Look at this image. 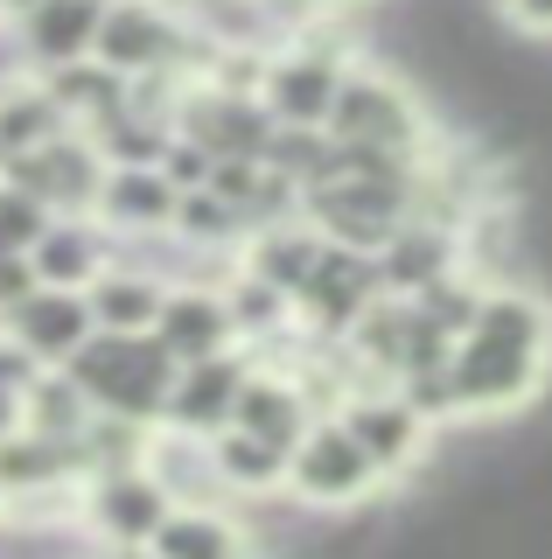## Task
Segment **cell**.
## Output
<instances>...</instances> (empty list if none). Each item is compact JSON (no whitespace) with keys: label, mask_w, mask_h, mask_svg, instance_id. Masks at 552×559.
<instances>
[{"label":"cell","mask_w":552,"mask_h":559,"mask_svg":"<svg viewBox=\"0 0 552 559\" xmlns=\"http://www.w3.org/2000/svg\"><path fill=\"white\" fill-rule=\"evenodd\" d=\"M0 175H14L28 197H43L57 217H71V210H92V203H98L106 154H98V140L84 133V127H63L57 140H43V147L8 154V168H0Z\"/></svg>","instance_id":"obj_10"},{"label":"cell","mask_w":552,"mask_h":559,"mask_svg":"<svg viewBox=\"0 0 552 559\" xmlns=\"http://www.w3.org/2000/svg\"><path fill=\"white\" fill-rule=\"evenodd\" d=\"M154 168H161L176 189H196L203 175H211V154H203L189 133H168V147H161V162H154Z\"/></svg>","instance_id":"obj_31"},{"label":"cell","mask_w":552,"mask_h":559,"mask_svg":"<svg viewBox=\"0 0 552 559\" xmlns=\"http://www.w3.org/2000/svg\"><path fill=\"white\" fill-rule=\"evenodd\" d=\"M252 371V349H217V357H189L176 364L168 378V406H161V427H182V433H217L238 406V384Z\"/></svg>","instance_id":"obj_13"},{"label":"cell","mask_w":552,"mask_h":559,"mask_svg":"<svg viewBox=\"0 0 552 559\" xmlns=\"http://www.w3.org/2000/svg\"><path fill=\"white\" fill-rule=\"evenodd\" d=\"M211 468H217L224 497H266V489L287 483V448H273V441H259L252 427L224 419L211 433Z\"/></svg>","instance_id":"obj_25"},{"label":"cell","mask_w":552,"mask_h":559,"mask_svg":"<svg viewBox=\"0 0 552 559\" xmlns=\"http://www.w3.org/2000/svg\"><path fill=\"white\" fill-rule=\"evenodd\" d=\"M308 8H371V0H308Z\"/></svg>","instance_id":"obj_34"},{"label":"cell","mask_w":552,"mask_h":559,"mask_svg":"<svg viewBox=\"0 0 552 559\" xmlns=\"http://www.w3.org/2000/svg\"><path fill=\"white\" fill-rule=\"evenodd\" d=\"M322 252V231L308 217H280V224H252L245 245H238V273H259L273 280V287L295 301V287L308 280V266H315Z\"/></svg>","instance_id":"obj_21"},{"label":"cell","mask_w":552,"mask_h":559,"mask_svg":"<svg viewBox=\"0 0 552 559\" xmlns=\"http://www.w3.org/2000/svg\"><path fill=\"white\" fill-rule=\"evenodd\" d=\"M0 14H8V0H0Z\"/></svg>","instance_id":"obj_37"},{"label":"cell","mask_w":552,"mask_h":559,"mask_svg":"<svg viewBox=\"0 0 552 559\" xmlns=\"http://www.w3.org/2000/svg\"><path fill=\"white\" fill-rule=\"evenodd\" d=\"M98 14H106V0H28V8L8 14V35H14V49H22V63L36 70V78H49V70L92 57Z\"/></svg>","instance_id":"obj_15"},{"label":"cell","mask_w":552,"mask_h":559,"mask_svg":"<svg viewBox=\"0 0 552 559\" xmlns=\"http://www.w3.org/2000/svg\"><path fill=\"white\" fill-rule=\"evenodd\" d=\"M57 371H71V384L92 399V413H119V419H141V427H161L176 357L154 343V329H92Z\"/></svg>","instance_id":"obj_2"},{"label":"cell","mask_w":552,"mask_h":559,"mask_svg":"<svg viewBox=\"0 0 552 559\" xmlns=\"http://www.w3.org/2000/svg\"><path fill=\"white\" fill-rule=\"evenodd\" d=\"M176 197H182V189L168 182L154 162H106L92 217L106 224L112 238H161L168 217H176Z\"/></svg>","instance_id":"obj_16"},{"label":"cell","mask_w":552,"mask_h":559,"mask_svg":"<svg viewBox=\"0 0 552 559\" xmlns=\"http://www.w3.org/2000/svg\"><path fill=\"white\" fill-rule=\"evenodd\" d=\"M84 419H92V399L71 384V371H36L22 384V427L49 433V441H77Z\"/></svg>","instance_id":"obj_28"},{"label":"cell","mask_w":552,"mask_h":559,"mask_svg":"<svg viewBox=\"0 0 552 559\" xmlns=\"http://www.w3.org/2000/svg\"><path fill=\"white\" fill-rule=\"evenodd\" d=\"M412 189H420V175H329V182L301 189V217L336 245L377 252L412 217Z\"/></svg>","instance_id":"obj_7"},{"label":"cell","mask_w":552,"mask_h":559,"mask_svg":"<svg viewBox=\"0 0 552 559\" xmlns=\"http://www.w3.org/2000/svg\"><path fill=\"white\" fill-rule=\"evenodd\" d=\"M231 419H238V427H252L259 441H273V448H295L301 433H308V419H315V406H308L301 378L287 371L280 357H252L245 384H238Z\"/></svg>","instance_id":"obj_18"},{"label":"cell","mask_w":552,"mask_h":559,"mask_svg":"<svg viewBox=\"0 0 552 559\" xmlns=\"http://www.w3.org/2000/svg\"><path fill=\"white\" fill-rule=\"evenodd\" d=\"M14 8H28V0H8V14H14Z\"/></svg>","instance_id":"obj_35"},{"label":"cell","mask_w":552,"mask_h":559,"mask_svg":"<svg viewBox=\"0 0 552 559\" xmlns=\"http://www.w3.org/2000/svg\"><path fill=\"white\" fill-rule=\"evenodd\" d=\"M161 511H168V489L154 483L147 462L92 468V476H77V497H71L84 546H106V552H141L154 538V524H161Z\"/></svg>","instance_id":"obj_8"},{"label":"cell","mask_w":552,"mask_h":559,"mask_svg":"<svg viewBox=\"0 0 552 559\" xmlns=\"http://www.w3.org/2000/svg\"><path fill=\"white\" fill-rule=\"evenodd\" d=\"M161 294H168V280L141 266V259H106V273L84 280V301H92L98 329H154Z\"/></svg>","instance_id":"obj_22"},{"label":"cell","mask_w":552,"mask_h":559,"mask_svg":"<svg viewBox=\"0 0 552 559\" xmlns=\"http://www.w3.org/2000/svg\"><path fill=\"white\" fill-rule=\"evenodd\" d=\"M0 168H8V147H0Z\"/></svg>","instance_id":"obj_36"},{"label":"cell","mask_w":552,"mask_h":559,"mask_svg":"<svg viewBox=\"0 0 552 559\" xmlns=\"http://www.w3.org/2000/svg\"><path fill=\"white\" fill-rule=\"evenodd\" d=\"M141 462L154 468V483L168 489V503H217V468H211V433H182V427H154Z\"/></svg>","instance_id":"obj_23"},{"label":"cell","mask_w":552,"mask_h":559,"mask_svg":"<svg viewBox=\"0 0 552 559\" xmlns=\"http://www.w3.org/2000/svg\"><path fill=\"white\" fill-rule=\"evenodd\" d=\"M0 329H8V336L28 349L43 371H57V364L71 357V349L92 336L98 322H92V301H84V287H49V280H36L22 301L0 314Z\"/></svg>","instance_id":"obj_14"},{"label":"cell","mask_w":552,"mask_h":559,"mask_svg":"<svg viewBox=\"0 0 552 559\" xmlns=\"http://www.w3.org/2000/svg\"><path fill=\"white\" fill-rule=\"evenodd\" d=\"M112 259V231L92 217V210H71V217H49L43 238L28 245V266H36V280H49V287H84V280H98Z\"/></svg>","instance_id":"obj_20"},{"label":"cell","mask_w":552,"mask_h":559,"mask_svg":"<svg viewBox=\"0 0 552 559\" xmlns=\"http://www.w3.org/2000/svg\"><path fill=\"white\" fill-rule=\"evenodd\" d=\"M71 119H63V105L49 98V84L36 78V70H22V78L0 84V147L8 154H28L43 147V140H57Z\"/></svg>","instance_id":"obj_27"},{"label":"cell","mask_w":552,"mask_h":559,"mask_svg":"<svg viewBox=\"0 0 552 559\" xmlns=\"http://www.w3.org/2000/svg\"><path fill=\"white\" fill-rule=\"evenodd\" d=\"M259 162L273 175H287L295 189H315L322 175H329V127H273L266 147H259Z\"/></svg>","instance_id":"obj_29"},{"label":"cell","mask_w":552,"mask_h":559,"mask_svg":"<svg viewBox=\"0 0 552 559\" xmlns=\"http://www.w3.org/2000/svg\"><path fill=\"white\" fill-rule=\"evenodd\" d=\"M461 427H496L545 399L552 384V301L525 280H490L469 329L447 349Z\"/></svg>","instance_id":"obj_1"},{"label":"cell","mask_w":552,"mask_h":559,"mask_svg":"<svg viewBox=\"0 0 552 559\" xmlns=\"http://www.w3.org/2000/svg\"><path fill=\"white\" fill-rule=\"evenodd\" d=\"M92 57L119 78H196L211 63V43L182 22L176 0H106Z\"/></svg>","instance_id":"obj_4"},{"label":"cell","mask_w":552,"mask_h":559,"mask_svg":"<svg viewBox=\"0 0 552 559\" xmlns=\"http://www.w3.org/2000/svg\"><path fill=\"white\" fill-rule=\"evenodd\" d=\"M469 266L461 252V224H441V217H406L399 231L371 252V273H377V294H420L427 280Z\"/></svg>","instance_id":"obj_17"},{"label":"cell","mask_w":552,"mask_h":559,"mask_svg":"<svg viewBox=\"0 0 552 559\" xmlns=\"http://www.w3.org/2000/svg\"><path fill=\"white\" fill-rule=\"evenodd\" d=\"M371 294H377L371 252L322 238L315 266H308V280L295 287V329H301V336H343V329L357 322V308H364Z\"/></svg>","instance_id":"obj_11"},{"label":"cell","mask_w":552,"mask_h":559,"mask_svg":"<svg viewBox=\"0 0 552 559\" xmlns=\"http://www.w3.org/2000/svg\"><path fill=\"white\" fill-rule=\"evenodd\" d=\"M14 427H22V392L0 384V433H14Z\"/></svg>","instance_id":"obj_33"},{"label":"cell","mask_w":552,"mask_h":559,"mask_svg":"<svg viewBox=\"0 0 552 559\" xmlns=\"http://www.w3.org/2000/svg\"><path fill=\"white\" fill-rule=\"evenodd\" d=\"M245 231H252V224L238 217L217 189H203V182L182 189V197H176V217H168V238H176L182 252H196V259H238Z\"/></svg>","instance_id":"obj_26"},{"label":"cell","mask_w":552,"mask_h":559,"mask_svg":"<svg viewBox=\"0 0 552 559\" xmlns=\"http://www.w3.org/2000/svg\"><path fill=\"white\" fill-rule=\"evenodd\" d=\"M49 98L63 105V119L84 133H98L106 119H119L133 105V78H119V70H106L98 57H77V63H63V70H49Z\"/></svg>","instance_id":"obj_24"},{"label":"cell","mask_w":552,"mask_h":559,"mask_svg":"<svg viewBox=\"0 0 552 559\" xmlns=\"http://www.w3.org/2000/svg\"><path fill=\"white\" fill-rule=\"evenodd\" d=\"M336 419L350 427V441L371 454V468L385 476V489H406L427 462H434V427H427V419L406 406V392L385 384V378L350 384V392L336 399Z\"/></svg>","instance_id":"obj_6"},{"label":"cell","mask_w":552,"mask_h":559,"mask_svg":"<svg viewBox=\"0 0 552 559\" xmlns=\"http://www.w3.org/2000/svg\"><path fill=\"white\" fill-rule=\"evenodd\" d=\"M329 140H357V147H392V154H434L441 147V112H427V98L412 92L392 63H377L371 49L350 57L329 105Z\"/></svg>","instance_id":"obj_3"},{"label":"cell","mask_w":552,"mask_h":559,"mask_svg":"<svg viewBox=\"0 0 552 559\" xmlns=\"http://www.w3.org/2000/svg\"><path fill=\"white\" fill-rule=\"evenodd\" d=\"M154 343H161L176 364L238 349V322H231V301H224L217 280H168L161 314H154Z\"/></svg>","instance_id":"obj_12"},{"label":"cell","mask_w":552,"mask_h":559,"mask_svg":"<svg viewBox=\"0 0 552 559\" xmlns=\"http://www.w3.org/2000/svg\"><path fill=\"white\" fill-rule=\"evenodd\" d=\"M287 497L315 518H343V511H364V503H385V476L371 468V454L350 441L336 413H315L308 433L287 448Z\"/></svg>","instance_id":"obj_5"},{"label":"cell","mask_w":552,"mask_h":559,"mask_svg":"<svg viewBox=\"0 0 552 559\" xmlns=\"http://www.w3.org/2000/svg\"><path fill=\"white\" fill-rule=\"evenodd\" d=\"M176 133H189L211 162L224 154H259L273 133V112L259 105V92H238V84H217V78H189L176 92Z\"/></svg>","instance_id":"obj_9"},{"label":"cell","mask_w":552,"mask_h":559,"mask_svg":"<svg viewBox=\"0 0 552 559\" xmlns=\"http://www.w3.org/2000/svg\"><path fill=\"white\" fill-rule=\"evenodd\" d=\"M141 552H154V559H245L252 532L224 497L217 503H168Z\"/></svg>","instance_id":"obj_19"},{"label":"cell","mask_w":552,"mask_h":559,"mask_svg":"<svg viewBox=\"0 0 552 559\" xmlns=\"http://www.w3.org/2000/svg\"><path fill=\"white\" fill-rule=\"evenodd\" d=\"M49 217H57V210H49L43 197H28L14 175H0V245H8V252H28Z\"/></svg>","instance_id":"obj_30"},{"label":"cell","mask_w":552,"mask_h":559,"mask_svg":"<svg viewBox=\"0 0 552 559\" xmlns=\"http://www.w3.org/2000/svg\"><path fill=\"white\" fill-rule=\"evenodd\" d=\"M496 22L525 43H552V0H496Z\"/></svg>","instance_id":"obj_32"}]
</instances>
